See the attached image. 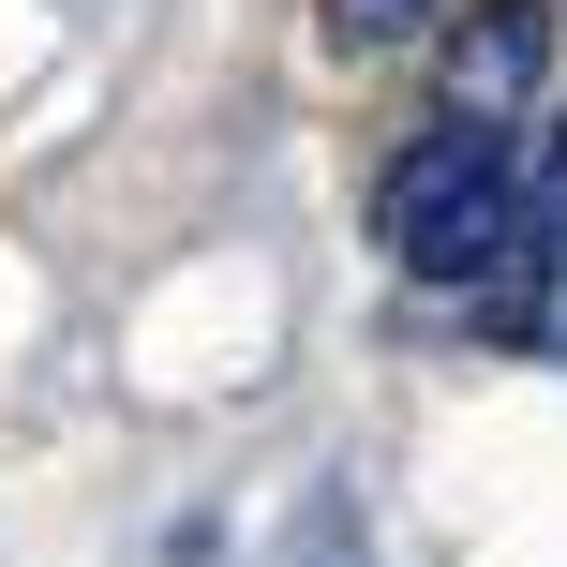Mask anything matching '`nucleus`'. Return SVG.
I'll return each mask as SVG.
<instances>
[{"label": "nucleus", "instance_id": "1", "mask_svg": "<svg viewBox=\"0 0 567 567\" xmlns=\"http://www.w3.org/2000/svg\"><path fill=\"white\" fill-rule=\"evenodd\" d=\"M508 225H523V150H508V120H463V105L373 195V239L403 255V284H449V299L508 269Z\"/></svg>", "mask_w": 567, "mask_h": 567}, {"label": "nucleus", "instance_id": "3", "mask_svg": "<svg viewBox=\"0 0 567 567\" xmlns=\"http://www.w3.org/2000/svg\"><path fill=\"white\" fill-rule=\"evenodd\" d=\"M538 75H553V0H478L433 45V90L463 120H538Z\"/></svg>", "mask_w": 567, "mask_h": 567}, {"label": "nucleus", "instance_id": "4", "mask_svg": "<svg viewBox=\"0 0 567 567\" xmlns=\"http://www.w3.org/2000/svg\"><path fill=\"white\" fill-rule=\"evenodd\" d=\"M284 567H359V493H313L299 538H284Z\"/></svg>", "mask_w": 567, "mask_h": 567}, {"label": "nucleus", "instance_id": "5", "mask_svg": "<svg viewBox=\"0 0 567 567\" xmlns=\"http://www.w3.org/2000/svg\"><path fill=\"white\" fill-rule=\"evenodd\" d=\"M419 16H433V0H329V45H419Z\"/></svg>", "mask_w": 567, "mask_h": 567}, {"label": "nucleus", "instance_id": "6", "mask_svg": "<svg viewBox=\"0 0 567 567\" xmlns=\"http://www.w3.org/2000/svg\"><path fill=\"white\" fill-rule=\"evenodd\" d=\"M165 567H225V553H209V538H179V553H165Z\"/></svg>", "mask_w": 567, "mask_h": 567}, {"label": "nucleus", "instance_id": "2", "mask_svg": "<svg viewBox=\"0 0 567 567\" xmlns=\"http://www.w3.org/2000/svg\"><path fill=\"white\" fill-rule=\"evenodd\" d=\"M493 329H508V343H553L567 329V105H538V150H523V225H508Z\"/></svg>", "mask_w": 567, "mask_h": 567}]
</instances>
